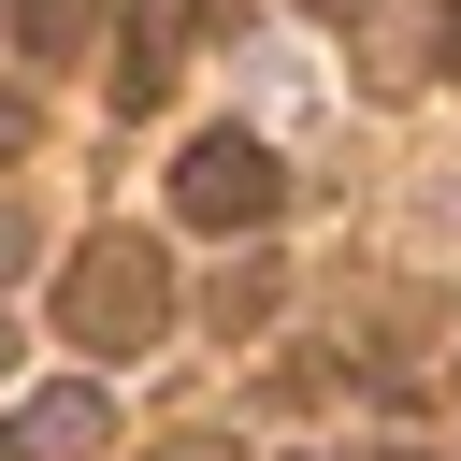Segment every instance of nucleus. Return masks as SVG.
<instances>
[{
    "label": "nucleus",
    "mask_w": 461,
    "mask_h": 461,
    "mask_svg": "<svg viewBox=\"0 0 461 461\" xmlns=\"http://www.w3.org/2000/svg\"><path fill=\"white\" fill-rule=\"evenodd\" d=\"M58 317H72V346H101V360L158 346V331H173V274H158V245H144V230L86 245V259L58 274Z\"/></svg>",
    "instance_id": "f257e3e1"
},
{
    "label": "nucleus",
    "mask_w": 461,
    "mask_h": 461,
    "mask_svg": "<svg viewBox=\"0 0 461 461\" xmlns=\"http://www.w3.org/2000/svg\"><path fill=\"white\" fill-rule=\"evenodd\" d=\"M274 202H288V173H274V144H245V130H216V144L173 158V216H187V230H259Z\"/></svg>",
    "instance_id": "f03ea898"
},
{
    "label": "nucleus",
    "mask_w": 461,
    "mask_h": 461,
    "mask_svg": "<svg viewBox=\"0 0 461 461\" xmlns=\"http://www.w3.org/2000/svg\"><path fill=\"white\" fill-rule=\"evenodd\" d=\"M101 432H115V403H101V389H43V403H29V447H58V461H72V447H101Z\"/></svg>",
    "instance_id": "7ed1b4c3"
},
{
    "label": "nucleus",
    "mask_w": 461,
    "mask_h": 461,
    "mask_svg": "<svg viewBox=\"0 0 461 461\" xmlns=\"http://www.w3.org/2000/svg\"><path fill=\"white\" fill-rule=\"evenodd\" d=\"M86 29H101V0H14V43L29 58H72Z\"/></svg>",
    "instance_id": "20e7f679"
},
{
    "label": "nucleus",
    "mask_w": 461,
    "mask_h": 461,
    "mask_svg": "<svg viewBox=\"0 0 461 461\" xmlns=\"http://www.w3.org/2000/svg\"><path fill=\"white\" fill-rule=\"evenodd\" d=\"M29 259H43V245H29V230H14V216H0V288H14V274H29Z\"/></svg>",
    "instance_id": "39448f33"
},
{
    "label": "nucleus",
    "mask_w": 461,
    "mask_h": 461,
    "mask_svg": "<svg viewBox=\"0 0 461 461\" xmlns=\"http://www.w3.org/2000/svg\"><path fill=\"white\" fill-rule=\"evenodd\" d=\"M14 144H29V101H0V158H14Z\"/></svg>",
    "instance_id": "423d86ee"
},
{
    "label": "nucleus",
    "mask_w": 461,
    "mask_h": 461,
    "mask_svg": "<svg viewBox=\"0 0 461 461\" xmlns=\"http://www.w3.org/2000/svg\"><path fill=\"white\" fill-rule=\"evenodd\" d=\"M158 461H230V447H202V432H187V447H158Z\"/></svg>",
    "instance_id": "0eeeda50"
},
{
    "label": "nucleus",
    "mask_w": 461,
    "mask_h": 461,
    "mask_svg": "<svg viewBox=\"0 0 461 461\" xmlns=\"http://www.w3.org/2000/svg\"><path fill=\"white\" fill-rule=\"evenodd\" d=\"M447 72H461V14H447Z\"/></svg>",
    "instance_id": "6e6552de"
},
{
    "label": "nucleus",
    "mask_w": 461,
    "mask_h": 461,
    "mask_svg": "<svg viewBox=\"0 0 461 461\" xmlns=\"http://www.w3.org/2000/svg\"><path fill=\"white\" fill-rule=\"evenodd\" d=\"M303 14H360V0H303Z\"/></svg>",
    "instance_id": "1a4fd4ad"
},
{
    "label": "nucleus",
    "mask_w": 461,
    "mask_h": 461,
    "mask_svg": "<svg viewBox=\"0 0 461 461\" xmlns=\"http://www.w3.org/2000/svg\"><path fill=\"white\" fill-rule=\"evenodd\" d=\"M0 461H14V432H0Z\"/></svg>",
    "instance_id": "9d476101"
},
{
    "label": "nucleus",
    "mask_w": 461,
    "mask_h": 461,
    "mask_svg": "<svg viewBox=\"0 0 461 461\" xmlns=\"http://www.w3.org/2000/svg\"><path fill=\"white\" fill-rule=\"evenodd\" d=\"M0 360H14V346H0Z\"/></svg>",
    "instance_id": "9b49d317"
}]
</instances>
